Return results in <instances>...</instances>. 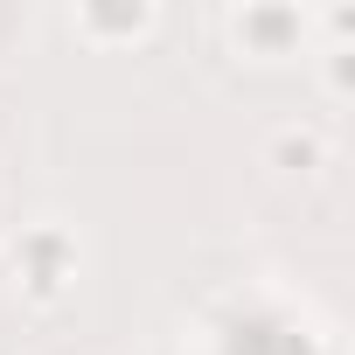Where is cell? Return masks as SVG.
Here are the masks:
<instances>
[{
    "instance_id": "6da1fadb",
    "label": "cell",
    "mask_w": 355,
    "mask_h": 355,
    "mask_svg": "<svg viewBox=\"0 0 355 355\" xmlns=\"http://www.w3.org/2000/svg\"><path fill=\"white\" fill-rule=\"evenodd\" d=\"M272 153H279V167H300V174H306V167L320 160V132H279Z\"/></svg>"
}]
</instances>
